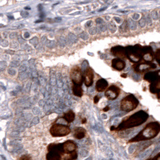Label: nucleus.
<instances>
[{
    "mask_svg": "<svg viewBox=\"0 0 160 160\" xmlns=\"http://www.w3.org/2000/svg\"><path fill=\"white\" fill-rule=\"evenodd\" d=\"M151 160H160V153H158V155H156L154 158H151Z\"/></svg>",
    "mask_w": 160,
    "mask_h": 160,
    "instance_id": "obj_18",
    "label": "nucleus"
},
{
    "mask_svg": "<svg viewBox=\"0 0 160 160\" xmlns=\"http://www.w3.org/2000/svg\"><path fill=\"white\" fill-rule=\"evenodd\" d=\"M87 135V131L83 128H75L74 130V137L76 139H82Z\"/></svg>",
    "mask_w": 160,
    "mask_h": 160,
    "instance_id": "obj_13",
    "label": "nucleus"
},
{
    "mask_svg": "<svg viewBox=\"0 0 160 160\" xmlns=\"http://www.w3.org/2000/svg\"><path fill=\"white\" fill-rule=\"evenodd\" d=\"M109 110H110V107L109 106H107L104 109H102V111H109Z\"/></svg>",
    "mask_w": 160,
    "mask_h": 160,
    "instance_id": "obj_20",
    "label": "nucleus"
},
{
    "mask_svg": "<svg viewBox=\"0 0 160 160\" xmlns=\"http://www.w3.org/2000/svg\"><path fill=\"white\" fill-rule=\"evenodd\" d=\"M70 78H71L72 85L82 87L84 82V75L82 69L78 66H74L70 72Z\"/></svg>",
    "mask_w": 160,
    "mask_h": 160,
    "instance_id": "obj_6",
    "label": "nucleus"
},
{
    "mask_svg": "<svg viewBox=\"0 0 160 160\" xmlns=\"http://www.w3.org/2000/svg\"><path fill=\"white\" fill-rule=\"evenodd\" d=\"M157 97H158V99H160V92L158 93V95H157Z\"/></svg>",
    "mask_w": 160,
    "mask_h": 160,
    "instance_id": "obj_23",
    "label": "nucleus"
},
{
    "mask_svg": "<svg viewBox=\"0 0 160 160\" xmlns=\"http://www.w3.org/2000/svg\"><path fill=\"white\" fill-rule=\"evenodd\" d=\"M99 99H100V97L98 96V95H96V96L94 98V102H95V103H98V100Z\"/></svg>",
    "mask_w": 160,
    "mask_h": 160,
    "instance_id": "obj_19",
    "label": "nucleus"
},
{
    "mask_svg": "<svg viewBox=\"0 0 160 160\" xmlns=\"http://www.w3.org/2000/svg\"><path fill=\"white\" fill-rule=\"evenodd\" d=\"M67 158H72L71 155L66 154L63 150V143H51L48 147L46 160H64ZM75 160V159H74Z\"/></svg>",
    "mask_w": 160,
    "mask_h": 160,
    "instance_id": "obj_3",
    "label": "nucleus"
},
{
    "mask_svg": "<svg viewBox=\"0 0 160 160\" xmlns=\"http://www.w3.org/2000/svg\"><path fill=\"white\" fill-rule=\"evenodd\" d=\"M111 53L114 56L117 57L118 58H126V51H125V48H122V47H120V46H116V47H114V48H111Z\"/></svg>",
    "mask_w": 160,
    "mask_h": 160,
    "instance_id": "obj_11",
    "label": "nucleus"
},
{
    "mask_svg": "<svg viewBox=\"0 0 160 160\" xmlns=\"http://www.w3.org/2000/svg\"><path fill=\"white\" fill-rule=\"evenodd\" d=\"M160 132V123L158 122H151L144 127L143 129L136 136L128 141V143L151 140L155 138Z\"/></svg>",
    "mask_w": 160,
    "mask_h": 160,
    "instance_id": "obj_2",
    "label": "nucleus"
},
{
    "mask_svg": "<svg viewBox=\"0 0 160 160\" xmlns=\"http://www.w3.org/2000/svg\"><path fill=\"white\" fill-rule=\"evenodd\" d=\"M111 67L116 71H122L126 68V63L124 62V60L122 59V58H115L111 61Z\"/></svg>",
    "mask_w": 160,
    "mask_h": 160,
    "instance_id": "obj_10",
    "label": "nucleus"
},
{
    "mask_svg": "<svg viewBox=\"0 0 160 160\" xmlns=\"http://www.w3.org/2000/svg\"><path fill=\"white\" fill-rule=\"evenodd\" d=\"M149 118V115L145 111H138L136 113L127 117L120 122L119 125L115 128H111V131H122L125 130L130 129L132 128H136L138 126L142 125Z\"/></svg>",
    "mask_w": 160,
    "mask_h": 160,
    "instance_id": "obj_1",
    "label": "nucleus"
},
{
    "mask_svg": "<svg viewBox=\"0 0 160 160\" xmlns=\"http://www.w3.org/2000/svg\"><path fill=\"white\" fill-rule=\"evenodd\" d=\"M109 88L108 87V81L104 78H100L96 82V85H95V90L98 92H102V91H106L107 89Z\"/></svg>",
    "mask_w": 160,
    "mask_h": 160,
    "instance_id": "obj_12",
    "label": "nucleus"
},
{
    "mask_svg": "<svg viewBox=\"0 0 160 160\" xmlns=\"http://www.w3.org/2000/svg\"><path fill=\"white\" fill-rule=\"evenodd\" d=\"M71 128L69 126L60 123H53L50 128V134L52 137H64L71 133Z\"/></svg>",
    "mask_w": 160,
    "mask_h": 160,
    "instance_id": "obj_5",
    "label": "nucleus"
},
{
    "mask_svg": "<svg viewBox=\"0 0 160 160\" xmlns=\"http://www.w3.org/2000/svg\"><path fill=\"white\" fill-rule=\"evenodd\" d=\"M138 100L136 97L133 95H128L122 98L120 102V109L121 111H125V112H131L134 111L135 108L138 107Z\"/></svg>",
    "mask_w": 160,
    "mask_h": 160,
    "instance_id": "obj_4",
    "label": "nucleus"
},
{
    "mask_svg": "<svg viewBox=\"0 0 160 160\" xmlns=\"http://www.w3.org/2000/svg\"><path fill=\"white\" fill-rule=\"evenodd\" d=\"M18 160H32V158H31V156L28 155H23L18 158Z\"/></svg>",
    "mask_w": 160,
    "mask_h": 160,
    "instance_id": "obj_17",
    "label": "nucleus"
},
{
    "mask_svg": "<svg viewBox=\"0 0 160 160\" xmlns=\"http://www.w3.org/2000/svg\"><path fill=\"white\" fill-rule=\"evenodd\" d=\"M72 92L74 95L77 97H82L83 95V91H82V87L72 85Z\"/></svg>",
    "mask_w": 160,
    "mask_h": 160,
    "instance_id": "obj_15",
    "label": "nucleus"
},
{
    "mask_svg": "<svg viewBox=\"0 0 160 160\" xmlns=\"http://www.w3.org/2000/svg\"><path fill=\"white\" fill-rule=\"evenodd\" d=\"M133 69L136 73L143 74L151 70H154L156 68V65L153 62H148L145 61H140L137 63L133 64Z\"/></svg>",
    "mask_w": 160,
    "mask_h": 160,
    "instance_id": "obj_7",
    "label": "nucleus"
},
{
    "mask_svg": "<svg viewBox=\"0 0 160 160\" xmlns=\"http://www.w3.org/2000/svg\"><path fill=\"white\" fill-rule=\"evenodd\" d=\"M121 90L115 85L110 86L105 91V96L109 100H115L120 95Z\"/></svg>",
    "mask_w": 160,
    "mask_h": 160,
    "instance_id": "obj_8",
    "label": "nucleus"
},
{
    "mask_svg": "<svg viewBox=\"0 0 160 160\" xmlns=\"http://www.w3.org/2000/svg\"><path fill=\"white\" fill-rule=\"evenodd\" d=\"M94 82V71L92 68H88L84 71V84L87 88L91 87Z\"/></svg>",
    "mask_w": 160,
    "mask_h": 160,
    "instance_id": "obj_9",
    "label": "nucleus"
},
{
    "mask_svg": "<svg viewBox=\"0 0 160 160\" xmlns=\"http://www.w3.org/2000/svg\"><path fill=\"white\" fill-rule=\"evenodd\" d=\"M86 122H87V119H86V118H82V123L85 124Z\"/></svg>",
    "mask_w": 160,
    "mask_h": 160,
    "instance_id": "obj_21",
    "label": "nucleus"
},
{
    "mask_svg": "<svg viewBox=\"0 0 160 160\" xmlns=\"http://www.w3.org/2000/svg\"><path fill=\"white\" fill-rule=\"evenodd\" d=\"M121 76H122V78H127V74H123V75H122Z\"/></svg>",
    "mask_w": 160,
    "mask_h": 160,
    "instance_id": "obj_22",
    "label": "nucleus"
},
{
    "mask_svg": "<svg viewBox=\"0 0 160 160\" xmlns=\"http://www.w3.org/2000/svg\"><path fill=\"white\" fill-rule=\"evenodd\" d=\"M155 59L160 66V49L156 50V51L155 52Z\"/></svg>",
    "mask_w": 160,
    "mask_h": 160,
    "instance_id": "obj_16",
    "label": "nucleus"
},
{
    "mask_svg": "<svg viewBox=\"0 0 160 160\" xmlns=\"http://www.w3.org/2000/svg\"><path fill=\"white\" fill-rule=\"evenodd\" d=\"M62 118H63L68 123H71V122H72L75 118V113L73 112L72 111H68V112L64 113L63 116H62Z\"/></svg>",
    "mask_w": 160,
    "mask_h": 160,
    "instance_id": "obj_14",
    "label": "nucleus"
}]
</instances>
